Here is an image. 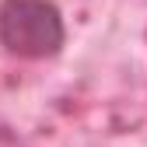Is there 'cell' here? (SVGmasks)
Instances as JSON below:
<instances>
[{
  "instance_id": "6da1fadb",
  "label": "cell",
  "mask_w": 147,
  "mask_h": 147,
  "mask_svg": "<svg viewBox=\"0 0 147 147\" xmlns=\"http://www.w3.org/2000/svg\"><path fill=\"white\" fill-rule=\"evenodd\" d=\"M0 46L21 60H53L67 46V25L53 0H0Z\"/></svg>"
}]
</instances>
